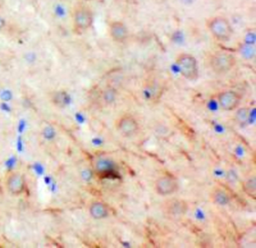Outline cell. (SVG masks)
Instances as JSON below:
<instances>
[{
	"label": "cell",
	"instance_id": "cell-15",
	"mask_svg": "<svg viewBox=\"0 0 256 248\" xmlns=\"http://www.w3.org/2000/svg\"><path fill=\"white\" fill-rule=\"evenodd\" d=\"M240 54L246 59L253 58L256 54L254 45H246V44L242 45L240 48Z\"/></svg>",
	"mask_w": 256,
	"mask_h": 248
},
{
	"label": "cell",
	"instance_id": "cell-14",
	"mask_svg": "<svg viewBox=\"0 0 256 248\" xmlns=\"http://www.w3.org/2000/svg\"><path fill=\"white\" fill-rule=\"evenodd\" d=\"M244 189L246 193L248 194L250 196L256 198V177H252L248 179L244 183Z\"/></svg>",
	"mask_w": 256,
	"mask_h": 248
},
{
	"label": "cell",
	"instance_id": "cell-3",
	"mask_svg": "<svg viewBox=\"0 0 256 248\" xmlns=\"http://www.w3.org/2000/svg\"><path fill=\"white\" fill-rule=\"evenodd\" d=\"M236 62L233 54L226 51H217L211 57L210 65L216 73L226 74L234 67Z\"/></svg>",
	"mask_w": 256,
	"mask_h": 248
},
{
	"label": "cell",
	"instance_id": "cell-8",
	"mask_svg": "<svg viewBox=\"0 0 256 248\" xmlns=\"http://www.w3.org/2000/svg\"><path fill=\"white\" fill-rule=\"evenodd\" d=\"M118 129L124 136H131L137 132L138 124L133 117L125 116L118 121Z\"/></svg>",
	"mask_w": 256,
	"mask_h": 248
},
{
	"label": "cell",
	"instance_id": "cell-4",
	"mask_svg": "<svg viewBox=\"0 0 256 248\" xmlns=\"http://www.w3.org/2000/svg\"><path fill=\"white\" fill-rule=\"evenodd\" d=\"M181 74L184 78L194 81L198 77V66L196 59L191 54H180L176 59Z\"/></svg>",
	"mask_w": 256,
	"mask_h": 248
},
{
	"label": "cell",
	"instance_id": "cell-6",
	"mask_svg": "<svg viewBox=\"0 0 256 248\" xmlns=\"http://www.w3.org/2000/svg\"><path fill=\"white\" fill-rule=\"evenodd\" d=\"M218 101L223 110L232 111L238 107L240 98L235 92L224 91L218 95Z\"/></svg>",
	"mask_w": 256,
	"mask_h": 248
},
{
	"label": "cell",
	"instance_id": "cell-13",
	"mask_svg": "<svg viewBox=\"0 0 256 248\" xmlns=\"http://www.w3.org/2000/svg\"><path fill=\"white\" fill-rule=\"evenodd\" d=\"M212 200L216 204L226 205L229 202V196L226 192L221 189L215 190L212 195Z\"/></svg>",
	"mask_w": 256,
	"mask_h": 248
},
{
	"label": "cell",
	"instance_id": "cell-9",
	"mask_svg": "<svg viewBox=\"0 0 256 248\" xmlns=\"http://www.w3.org/2000/svg\"><path fill=\"white\" fill-rule=\"evenodd\" d=\"M8 190L14 195L22 193L24 188V180L19 174H13L8 177L7 181Z\"/></svg>",
	"mask_w": 256,
	"mask_h": 248
},
{
	"label": "cell",
	"instance_id": "cell-11",
	"mask_svg": "<svg viewBox=\"0 0 256 248\" xmlns=\"http://www.w3.org/2000/svg\"><path fill=\"white\" fill-rule=\"evenodd\" d=\"M54 16L61 21H66L70 16V6L64 2L55 3L53 9Z\"/></svg>",
	"mask_w": 256,
	"mask_h": 248
},
{
	"label": "cell",
	"instance_id": "cell-18",
	"mask_svg": "<svg viewBox=\"0 0 256 248\" xmlns=\"http://www.w3.org/2000/svg\"><path fill=\"white\" fill-rule=\"evenodd\" d=\"M244 43L246 45H254V42H256V34L254 32H250L247 33L245 36V39H244Z\"/></svg>",
	"mask_w": 256,
	"mask_h": 248
},
{
	"label": "cell",
	"instance_id": "cell-2",
	"mask_svg": "<svg viewBox=\"0 0 256 248\" xmlns=\"http://www.w3.org/2000/svg\"><path fill=\"white\" fill-rule=\"evenodd\" d=\"M73 29L77 33H83L89 30L94 23V14L88 6H78L73 11Z\"/></svg>",
	"mask_w": 256,
	"mask_h": 248
},
{
	"label": "cell",
	"instance_id": "cell-17",
	"mask_svg": "<svg viewBox=\"0 0 256 248\" xmlns=\"http://www.w3.org/2000/svg\"><path fill=\"white\" fill-rule=\"evenodd\" d=\"M103 97H104V100L106 103H112L116 98V92L113 89H108L106 91H104Z\"/></svg>",
	"mask_w": 256,
	"mask_h": 248
},
{
	"label": "cell",
	"instance_id": "cell-5",
	"mask_svg": "<svg viewBox=\"0 0 256 248\" xmlns=\"http://www.w3.org/2000/svg\"><path fill=\"white\" fill-rule=\"evenodd\" d=\"M156 190L160 195H168L178 190V184L176 180L170 177H162L156 182Z\"/></svg>",
	"mask_w": 256,
	"mask_h": 248
},
{
	"label": "cell",
	"instance_id": "cell-19",
	"mask_svg": "<svg viewBox=\"0 0 256 248\" xmlns=\"http://www.w3.org/2000/svg\"><path fill=\"white\" fill-rule=\"evenodd\" d=\"M44 136L48 139H52L55 136V132L53 128L46 127L44 130Z\"/></svg>",
	"mask_w": 256,
	"mask_h": 248
},
{
	"label": "cell",
	"instance_id": "cell-1",
	"mask_svg": "<svg viewBox=\"0 0 256 248\" xmlns=\"http://www.w3.org/2000/svg\"><path fill=\"white\" fill-rule=\"evenodd\" d=\"M208 29L212 36L220 42H227L233 34L230 22L223 17L211 18L208 22Z\"/></svg>",
	"mask_w": 256,
	"mask_h": 248
},
{
	"label": "cell",
	"instance_id": "cell-12",
	"mask_svg": "<svg viewBox=\"0 0 256 248\" xmlns=\"http://www.w3.org/2000/svg\"><path fill=\"white\" fill-rule=\"evenodd\" d=\"M90 213L94 219H101L108 216V210L106 204L97 201V202H94L91 204L90 207Z\"/></svg>",
	"mask_w": 256,
	"mask_h": 248
},
{
	"label": "cell",
	"instance_id": "cell-16",
	"mask_svg": "<svg viewBox=\"0 0 256 248\" xmlns=\"http://www.w3.org/2000/svg\"><path fill=\"white\" fill-rule=\"evenodd\" d=\"M236 121L240 123H245L250 117V111L247 108H240L236 113Z\"/></svg>",
	"mask_w": 256,
	"mask_h": 248
},
{
	"label": "cell",
	"instance_id": "cell-7",
	"mask_svg": "<svg viewBox=\"0 0 256 248\" xmlns=\"http://www.w3.org/2000/svg\"><path fill=\"white\" fill-rule=\"evenodd\" d=\"M109 33L114 42H120V43L125 42L128 36L126 27L120 21H114L110 24Z\"/></svg>",
	"mask_w": 256,
	"mask_h": 248
},
{
	"label": "cell",
	"instance_id": "cell-20",
	"mask_svg": "<svg viewBox=\"0 0 256 248\" xmlns=\"http://www.w3.org/2000/svg\"><path fill=\"white\" fill-rule=\"evenodd\" d=\"M5 21H4V18H1V17H0V30H2V29L4 28V27H5Z\"/></svg>",
	"mask_w": 256,
	"mask_h": 248
},
{
	"label": "cell",
	"instance_id": "cell-10",
	"mask_svg": "<svg viewBox=\"0 0 256 248\" xmlns=\"http://www.w3.org/2000/svg\"><path fill=\"white\" fill-rule=\"evenodd\" d=\"M166 210L170 214L184 215L188 210V205L182 200L173 199L166 203Z\"/></svg>",
	"mask_w": 256,
	"mask_h": 248
},
{
	"label": "cell",
	"instance_id": "cell-21",
	"mask_svg": "<svg viewBox=\"0 0 256 248\" xmlns=\"http://www.w3.org/2000/svg\"><path fill=\"white\" fill-rule=\"evenodd\" d=\"M84 1L89 2V1H92V0H84Z\"/></svg>",
	"mask_w": 256,
	"mask_h": 248
}]
</instances>
